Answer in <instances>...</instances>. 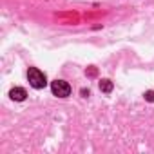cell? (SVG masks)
<instances>
[{"mask_svg": "<svg viewBox=\"0 0 154 154\" xmlns=\"http://www.w3.org/2000/svg\"><path fill=\"white\" fill-rule=\"evenodd\" d=\"M9 96H11V100H15V102H24L26 96H27V93H26V89H22V87H15V89L9 91Z\"/></svg>", "mask_w": 154, "mask_h": 154, "instance_id": "obj_3", "label": "cell"}, {"mask_svg": "<svg viewBox=\"0 0 154 154\" xmlns=\"http://www.w3.org/2000/svg\"><path fill=\"white\" fill-rule=\"evenodd\" d=\"M51 91H53L54 96L65 98V96L71 94V85H69L67 82H63V80H54V82L51 84Z\"/></svg>", "mask_w": 154, "mask_h": 154, "instance_id": "obj_2", "label": "cell"}, {"mask_svg": "<svg viewBox=\"0 0 154 154\" xmlns=\"http://www.w3.org/2000/svg\"><path fill=\"white\" fill-rule=\"evenodd\" d=\"M100 91H102V93H111V91H112V82L107 80V78H103V80L100 82Z\"/></svg>", "mask_w": 154, "mask_h": 154, "instance_id": "obj_4", "label": "cell"}, {"mask_svg": "<svg viewBox=\"0 0 154 154\" xmlns=\"http://www.w3.org/2000/svg\"><path fill=\"white\" fill-rule=\"evenodd\" d=\"M143 96H145V100H147V102H154V91H147Z\"/></svg>", "mask_w": 154, "mask_h": 154, "instance_id": "obj_5", "label": "cell"}, {"mask_svg": "<svg viewBox=\"0 0 154 154\" xmlns=\"http://www.w3.org/2000/svg\"><path fill=\"white\" fill-rule=\"evenodd\" d=\"M27 78H29V84H31L35 89H42V87H45V84H47L45 74H44L40 69H36V67H31V69L27 71Z\"/></svg>", "mask_w": 154, "mask_h": 154, "instance_id": "obj_1", "label": "cell"}]
</instances>
